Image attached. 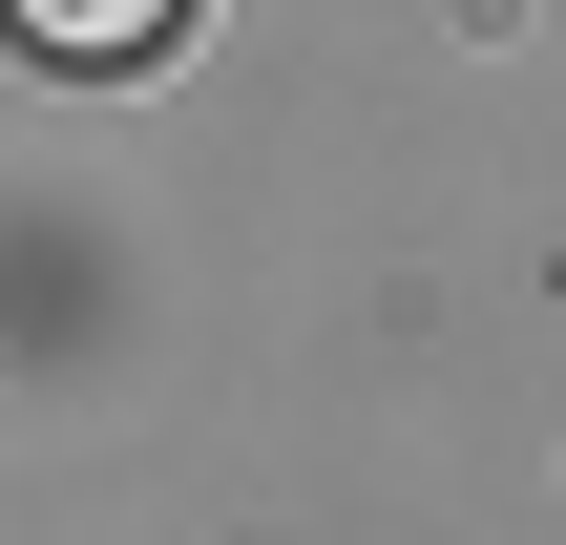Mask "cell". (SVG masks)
<instances>
[{
  "instance_id": "1",
  "label": "cell",
  "mask_w": 566,
  "mask_h": 545,
  "mask_svg": "<svg viewBox=\"0 0 566 545\" xmlns=\"http://www.w3.org/2000/svg\"><path fill=\"white\" fill-rule=\"evenodd\" d=\"M168 21H189V0H21V42H42V63H147Z\"/></svg>"
}]
</instances>
